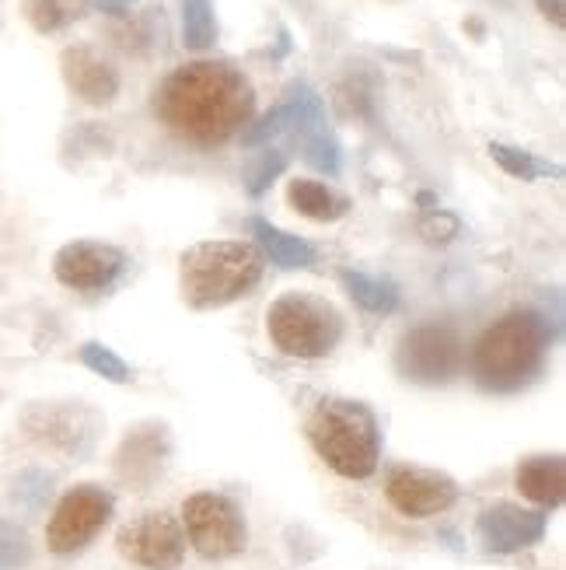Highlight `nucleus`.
<instances>
[{
  "label": "nucleus",
  "mask_w": 566,
  "mask_h": 570,
  "mask_svg": "<svg viewBox=\"0 0 566 570\" xmlns=\"http://www.w3.org/2000/svg\"><path fill=\"white\" fill-rule=\"evenodd\" d=\"M155 109L171 134L214 147L231 140L252 119L256 91L238 67L200 60L168 73L155 95Z\"/></svg>",
  "instance_id": "nucleus-1"
},
{
  "label": "nucleus",
  "mask_w": 566,
  "mask_h": 570,
  "mask_svg": "<svg viewBox=\"0 0 566 570\" xmlns=\"http://www.w3.org/2000/svg\"><path fill=\"white\" fill-rule=\"evenodd\" d=\"M182 297L192 308H217L249 294L259 281L266 259L252 242H196L179 259Z\"/></svg>",
  "instance_id": "nucleus-2"
},
{
  "label": "nucleus",
  "mask_w": 566,
  "mask_h": 570,
  "mask_svg": "<svg viewBox=\"0 0 566 570\" xmlns=\"http://www.w3.org/2000/svg\"><path fill=\"white\" fill-rule=\"evenodd\" d=\"M546 354V326L532 312H514L489 326L473 346V375L483 389L514 392L528 385Z\"/></svg>",
  "instance_id": "nucleus-3"
},
{
  "label": "nucleus",
  "mask_w": 566,
  "mask_h": 570,
  "mask_svg": "<svg viewBox=\"0 0 566 570\" xmlns=\"http://www.w3.org/2000/svg\"><path fill=\"white\" fill-rule=\"evenodd\" d=\"M315 452L347 480H367L381 459V431L375 413L350 400H326L308 420Z\"/></svg>",
  "instance_id": "nucleus-4"
},
{
  "label": "nucleus",
  "mask_w": 566,
  "mask_h": 570,
  "mask_svg": "<svg viewBox=\"0 0 566 570\" xmlns=\"http://www.w3.org/2000/svg\"><path fill=\"white\" fill-rule=\"evenodd\" d=\"M266 330L290 357H326L342 336L339 312L315 294H284L266 312Z\"/></svg>",
  "instance_id": "nucleus-5"
},
{
  "label": "nucleus",
  "mask_w": 566,
  "mask_h": 570,
  "mask_svg": "<svg viewBox=\"0 0 566 570\" xmlns=\"http://www.w3.org/2000/svg\"><path fill=\"white\" fill-rule=\"evenodd\" d=\"M182 522L189 532V542L200 550L207 560H228L238 557L249 542V532H245V518L238 511V504L225 493H192L182 508Z\"/></svg>",
  "instance_id": "nucleus-6"
},
{
  "label": "nucleus",
  "mask_w": 566,
  "mask_h": 570,
  "mask_svg": "<svg viewBox=\"0 0 566 570\" xmlns=\"http://www.w3.org/2000/svg\"><path fill=\"white\" fill-rule=\"evenodd\" d=\"M112 518V493L95 487V483H81L67 490L53 518H49L46 529V542L53 553H78L88 542L106 529V522Z\"/></svg>",
  "instance_id": "nucleus-7"
},
{
  "label": "nucleus",
  "mask_w": 566,
  "mask_h": 570,
  "mask_svg": "<svg viewBox=\"0 0 566 570\" xmlns=\"http://www.w3.org/2000/svg\"><path fill=\"white\" fill-rule=\"evenodd\" d=\"M116 547L143 570H176L186 557V532L168 511H151L122 529Z\"/></svg>",
  "instance_id": "nucleus-8"
},
{
  "label": "nucleus",
  "mask_w": 566,
  "mask_h": 570,
  "mask_svg": "<svg viewBox=\"0 0 566 570\" xmlns=\"http://www.w3.org/2000/svg\"><path fill=\"white\" fill-rule=\"evenodd\" d=\"M461 340L451 326H420L399 340V371L413 382L437 385L461 367Z\"/></svg>",
  "instance_id": "nucleus-9"
},
{
  "label": "nucleus",
  "mask_w": 566,
  "mask_h": 570,
  "mask_svg": "<svg viewBox=\"0 0 566 570\" xmlns=\"http://www.w3.org/2000/svg\"><path fill=\"white\" fill-rule=\"evenodd\" d=\"M385 493L399 514L434 518V514H445L458 501V483L445 473H434V469L396 465L388 473Z\"/></svg>",
  "instance_id": "nucleus-10"
},
{
  "label": "nucleus",
  "mask_w": 566,
  "mask_h": 570,
  "mask_svg": "<svg viewBox=\"0 0 566 570\" xmlns=\"http://www.w3.org/2000/svg\"><path fill=\"white\" fill-rule=\"evenodd\" d=\"M53 269H57V281L63 287L102 291L122 274V269H127V256H122V249H116V245H109V242L81 238V242L63 245L53 259Z\"/></svg>",
  "instance_id": "nucleus-11"
},
{
  "label": "nucleus",
  "mask_w": 566,
  "mask_h": 570,
  "mask_svg": "<svg viewBox=\"0 0 566 570\" xmlns=\"http://www.w3.org/2000/svg\"><path fill=\"white\" fill-rule=\"evenodd\" d=\"M476 535L486 553H522L546 535V511L497 501L479 514Z\"/></svg>",
  "instance_id": "nucleus-12"
},
{
  "label": "nucleus",
  "mask_w": 566,
  "mask_h": 570,
  "mask_svg": "<svg viewBox=\"0 0 566 570\" xmlns=\"http://www.w3.org/2000/svg\"><path fill=\"white\" fill-rule=\"evenodd\" d=\"M60 67H63V81L67 88L81 98L88 106H109L116 91H119V73L116 67L98 57L91 46H70L63 49L60 57Z\"/></svg>",
  "instance_id": "nucleus-13"
},
{
  "label": "nucleus",
  "mask_w": 566,
  "mask_h": 570,
  "mask_svg": "<svg viewBox=\"0 0 566 570\" xmlns=\"http://www.w3.org/2000/svg\"><path fill=\"white\" fill-rule=\"evenodd\" d=\"M566 487L563 455H535L518 465V490L538 508H559Z\"/></svg>",
  "instance_id": "nucleus-14"
},
{
  "label": "nucleus",
  "mask_w": 566,
  "mask_h": 570,
  "mask_svg": "<svg viewBox=\"0 0 566 570\" xmlns=\"http://www.w3.org/2000/svg\"><path fill=\"white\" fill-rule=\"evenodd\" d=\"M161 462H165V441H158L155 428H143V431L130 434L127 444H122L119 473H122V480L151 483L161 473Z\"/></svg>",
  "instance_id": "nucleus-15"
},
{
  "label": "nucleus",
  "mask_w": 566,
  "mask_h": 570,
  "mask_svg": "<svg viewBox=\"0 0 566 570\" xmlns=\"http://www.w3.org/2000/svg\"><path fill=\"white\" fill-rule=\"evenodd\" d=\"M252 235H256V242L262 245L259 253H266L269 259H274L277 266H311L315 263V249L305 242V238H298V235H287V232H280V228H274L269 220H262V217H252Z\"/></svg>",
  "instance_id": "nucleus-16"
},
{
  "label": "nucleus",
  "mask_w": 566,
  "mask_h": 570,
  "mask_svg": "<svg viewBox=\"0 0 566 570\" xmlns=\"http://www.w3.org/2000/svg\"><path fill=\"white\" fill-rule=\"evenodd\" d=\"M287 196H290V204L311 220H336V217H342L350 210L347 196L332 193L326 183H315V179H294Z\"/></svg>",
  "instance_id": "nucleus-17"
},
{
  "label": "nucleus",
  "mask_w": 566,
  "mask_h": 570,
  "mask_svg": "<svg viewBox=\"0 0 566 570\" xmlns=\"http://www.w3.org/2000/svg\"><path fill=\"white\" fill-rule=\"evenodd\" d=\"M339 281L360 308L375 312V315H388L399 305V287L388 277H371V274H360V269H342Z\"/></svg>",
  "instance_id": "nucleus-18"
},
{
  "label": "nucleus",
  "mask_w": 566,
  "mask_h": 570,
  "mask_svg": "<svg viewBox=\"0 0 566 570\" xmlns=\"http://www.w3.org/2000/svg\"><path fill=\"white\" fill-rule=\"evenodd\" d=\"M217 39L214 0H182V42L186 49H210Z\"/></svg>",
  "instance_id": "nucleus-19"
},
{
  "label": "nucleus",
  "mask_w": 566,
  "mask_h": 570,
  "mask_svg": "<svg viewBox=\"0 0 566 570\" xmlns=\"http://www.w3.org/2000/svg\"><path fill=\"white\" fill-rule=\"evenodd\" d=\"M81 0H24V18L32 21L36 32H60L81 14Z\"/></svg>",
  "instance_id": "nucleus-20"
},
{
  "label": "nucleus",
  "mask_w": 566,
  "mask_h": 570,
  "mask_svg": "<svg viewBox=\"0 0 566 570\" xmlns=\"http://www.w3.org/2000/svg\"><path fill=\"white\" fill-rule=\"evenodd\" d=\"M489 155H494V161L507 171V176L514 179H538V176H563L559 165H549V161H538L535 155L528 151H518V147H507V144H489Z\"/></svg>",
  "instance_id": "nucleus-21"
},
{
  "label": "nucleus",
  "mask_w": 566,
  "mask_h": 570,
  "mask_svg": "<svg viewBox=\"0 0 566 570\" xmlns=\"http://www.w3.org/2000/svg\"><path fill=\"white\" fill-rule=\"evenodd\" d=\"M81 361H85V367H91L95 375H102L106 382H119L122 385V382H130V375H133L130 364L122 361L116 351H109L106 343H85L81 346Z\"/></svg>",
  "instance_id": "nucleus-22"
},
{
  "label": "nucleus",
  "mask_w": 566,
  "mask_h": 570,
  "mask_svg": "<svg viewBox=\"0 0 566 570\" xmlns=\"http://www.w3.org/2000/svg\"><path fill=\"white\" fill-rule=\"evenodd\" d=\"M294 116H298V112H294L290 102H284V106H277V109H269V112L256 122V127H249V130L241 134V144H245V147H262L266 140H274V137H280L284 130H290V127H294Z\"/></svg>",
  "instance_id": "nucleus-23"
},
{
  "label": "nucleus",
  "mask_w": 566,
  "mask_h": 570,
  "mask_svg": "<svg viewBox=\"0 0 566 570\" xmlns=\"http://www.w3.org/2000/svg\"><path fill=\"white\" fill-rule=\"evenodd\" d=\"M32 557V542L14 522L0 518V570H21Z\"/></svg>",
  "instance_id": "nucleus-24"
},
{
  "label": "nucleus",
  "mask_w": 566,
  "mask_h": 570,
  "mask_svg": "<svg viewBox=\"0 0 566 570\" xmlns=\"http://www.w3.org/2000/svg\"><path fill=\"white\" fill-rule=\"evenodd\" d=\"M284 168H287V158L280 151H262L249 161V168H245V186H249L252 196H262Z\"/></svg>",
  "instance_id": "nucleus-25"
},
{
  "label": "nucleus",
  "mask_w": 566,
  "mask_h": 570,
  "mask_svg": "<svg viewBox=\"0 0 566 570\" xmlns=\"http://www.w3.org/2000/svg\"><path fill=\"white\" fill-rule=\"evenodd\" d=\"M420 235L427 242H448L458 235V217L455 214H445V210H434L420 220Z\"/></svg>",
  "instance_id": "nucleus-26"
},
{
  "label": "nucleus",
  "mask_w": 566,
  "mask_h": 570,
  "mask_svg": "<svg viewBox=\"0 0 566 570\" xmlns=\"http://www.w3.org/2000/svg\"><path fill=\"white\" fill-rule=\"evenodd\" d=\"M91 11H102V14H127L137 0H81Z\"/></svg>",
  "instance_id": "nucleus-27"
},
{
  "label": "nucleus",
  "mask_w": 566,
  "mask_h": 570,
  "mask_svg": "<svg viewBox=\"0 0 566 570\" xmlns=\"http://www.w3.org/2000/svg\"><path fill=\"white\" fill-rule=\"evenodd\" d=\"M535 8L543 11V14L556 24V29H563V24H566V8H563V0H535Z\"/></svg>",
  "instance_id": "nucleus-28"
}]
</instances>
